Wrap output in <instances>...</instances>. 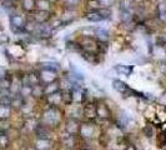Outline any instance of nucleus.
<instances>
[{
	"instance_id": "nucleus-17",
	"label": "nucleus",
	"mask_w": 166,
	"mask_h": 150,
	"mask_svg": "<svg viewBox=\"0 0 166 150\" xmlns=\"http://www.w3.org/2000/svg\"><path fill=\"white\" fill-rule=\"evenodd\" d=\"M86 1H96V0H86Z\"/></svg>"
},
{
	"instance_id": "nucleus-6",
	"label": "nucleus",
	"mask_w": 166,
	"mask_h": 150,
	"mask_svg": "<svg viewBox=\"0 0 166 150\" xmlns=\"http://www.w3.org/2000/svg\"><path fill=\"white\" fill-rule=\"evenodd\" d=\"M94 38L100 41V43H107L110 34L105 28H100V26H95L94 28Z\"/></svg>"
},
{
	"instance_id": "nucleus-18",
	"label": "nucleus",
	"mask_w": 166,
	"mask_h": 150,
	"mask_svg": "<svg viewBox=\"0 0 166 150\" xmlns=\"http://www.w3.org/2000/svg\"><path fill=\"white\" fill-rule=\"evenodd\" d=\"M154 1H156V0H154Z\"/></svg>"
},
{
	"instance_id": "nucleus-9",
	"label": "nucleus",
	"mask_w": 166,
	"mask_h": 150,
	"mask_svg": "<svg viewBox=\"0 0 166 150\" xmlns=\"http://www.w3.org/2000/svg\"><path fill=\"white\" fill-rule=\"evenodd\" d=\"M112 86L119 93H122V94H126V95H129V93H130V88L124 81H121V80H114L112 81Z\"/></svg>"
},
{
	"instance_id": "nucleus-7",
	"label": "nucleus",
	"mask_w": 166,
	"mask_h": 150,
	"mask_svg": "<svg viewBox=\"0 0 166 150\" xmlns=\"http://www.w3.org/2000/svg\"><path fill=\"white\" fill-rule=\"evenodd\" d=\"M59 5H60V8H63V9L80 10V9H83L84 0H61Z\"/></svg>"
},
{
	"instance_id": "nucleus-4",
	"label": "nucleus",
	"mask_w": 166,
	"mask_h": 150,
	"mask_svg": "<svg viewBox=\"0 0 166 150\" xmlns=\"http://www.w3.org/2000/svg\"><path fill=\"white\" fill-rule=\"evenodd\" d=\"M83 18L87 21V23H92V24L102 23V21H104V19H102V16L99 14L97 9H96V10H83Z\"/></svg>"
},
{
	"instance_id": "nucleus-2",
	"label": "nucleus",
	"mask_w": 166,
	"mask_h": 150,
	"mask_svg": "<svg viewBox=\"0 0 166 150\" xmlns=\"http://www.w3.org/2000/svg\"><path fill=\"white\" fill-rule=\"evenodd\" d=\"M35 23L38 24H48L54 16V11H44V10H35L29 15Z\"/></svg>"
},
{
	"instance_id": "nucleus-15",
	"label": "nucleus",
	"mask_w": 166,
	"mask_h": 150,
	"mask_svg": "<svg viewBox=\"0 0 166 150\" xmlns=\"http://www.w3.org/2000/svg\"><path fill=\"white\" fill-rule=\"evenodd\" d=\"M96 114H97L99 116H101V118H106V116H109V111H107L106 106L102 105V104H100V105L96 106Z\"/></svg>"
},
{
	"instance_id": "nucleus-11",
	"label": "nucleus",
	"mask_w": 166,
	"mask_h": 150,
	"mask_svg": "<svg viewBox=\"0 0 166 150\" xmlns=\"http://www.w3.org/2000/svg\"><path fill=\"white\" fill-rule=\"evenodd\" d=\"M97 11H99V14L102 16V19H104V21H106V20H111L112 19V9H109V8H97Z\"/></svg>"
},
{
	"instance_id": "nucleus-5",
	"label": "nucleus",
	"mask_w": 166,
	"mask_h": 150,
	"mask_svg": "<svg viewBox=\"0 0 166 150\" xmlns=\"http://www.w3.org/2000/svg\"><path fill=\"white\" fill-rule=\"evenodd\" d=\"M19 8L21 9V11L24 14L30 15L31 13H34L36 10V3H35V0H20Z\"/></svg>"
},
{
	"instance_id": "nucleus-3",
	"label": "nucleus",
	"mask_w": 166,
	"mask_h": 150,
	"mask_svg": "<svg viewBox=\"0 0 166 150\" xmlns=\"http://www.w3.org/2000/svg\"><path fill=\"white\" fill-rule=\"evenodd\" d=\"M61 10H63V13H61V15H60V19H61L64 26L71 24L73 21H75V20L78 19L79 10H74V9H63V8H61Z\"/></svg>"
},
{
	"instance_id": "nucleus-14",
	"label": "nucleus",
	"mask_w": 166,
	"mask_h": 150,
	"mask_svg": "<svg viewBox=\"0 0 166 150\" xmlns=\"http://www.w3.org/2000/svg\"><path fill=\"white\" fill-rule=\"evenodd\" d=\"M58 85H59V84H58V83H55V81L49 83V84L46 85V88L44 89V93H45L46 95H51V94L56 93V91H58V89H59V86H58Z\"/></svg>"
},
{
	"instance_id": "nucleus-1",
	"label": "nucleus",
	"mask_w": 166,
	"mask_h": 150,
	"mask_svg": "<svg viewBox=\"0 0 166 150\" xmlns=\"http://www.w3.org/2000/svg\"><path fill=\"white\" fill-rule=\"evenodd\" d=\"M28 19V15H23V14H19V13H13L9 15V23H10V28L11 30L15 33V34H24V25H25V21Z\"/></svg>"
},
{
	"instance_id": "nucleus-13",
	"label": "nucleus",
	"mask_w": 166,
	"mask_h": 150,
	"mask_svg": "<svg viewBox=\"0 0 166 150\" xmlns=\"http://www.w3.org/2000/svg\"><path fill=\"white\" fill-rule=\"evenodd\" d=\"M97 4H99V6H101V8L112 9L114 6H116V5L119 4V0H97Z\"/></svg>"
},
{
	"instance_id": "nucleus-12",
	"label": "nucleus",
	"mask_w": 166,
	"mask_h": 150,
	"mask_svg": "<svg viewBox=\"0 0 166 150\" xmlns=\"http://www.w3.org/2000/svg\"><path fill=\"white\" fill-rule=\"evenodd\" d=\"M43 70H51V71H58L60 69V65L59 63H55V61H46V63H41L40 64Z\"/></svg>"
},
{
	"instance_id": "nucleus-16",
	"label": "nucleus",
	"mask_w": 166,
	"mask_h": 150,
	"mask_svg": "<svg viewBox=\"0 0 166 150\" xmlns=\"http://www.w3.org/2000/svg\"><path fill=\"white\" fill-rule=\"evenodd\" d=\"M9 1H13V3H19L20 0H9Z\"/></svg>"
},
{
	"instance_id": "nucleus-10",
	"label": "nucleus",
	"mask_w": 166,
	"mask_h": 150,
	"mask_svg": "<svg viewBox=\"0 0 166 150\" xmlns=\"http://www.w3.org/2000/svg\"><path fill=\"white\" fill-rule=\"evenodd\" d=\"M115 70H116L117 73L122 74V75L129 76V75L132 74V71H134V66H132V65H122V64H119V65L115 66Z\"/></svg>"
},
{
	"instance_id": "nucleus-8",
	"label": "nucleus",
	"mask_w": 166,
	"mask_h": 150,
	"mask_svg": "<svg viewBox=\"0 0 166 150\" xmlns=\"http://www.w3.org/2000/svg\"><path fill=\"white\" fill-rule=\"evenodd\" d=\"M35 3H36V10L54 11L56 8V4H54L51 0H35Z\"/></svg>"
}]
</instances>
